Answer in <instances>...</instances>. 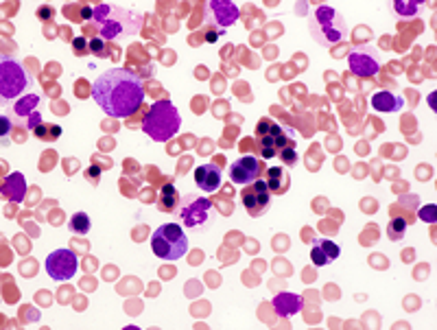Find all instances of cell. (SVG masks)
<instances>
[{"label":"cell","instance_id":"6da1fadb","mask_svg":"<svg viewBox=\"0 0 437 330\" xmlns=\"http://www.w3.org/2000/svg\"><path fill=\"white\" fill-rule=\"evenodd\" d=\"M92 99L107 116L125 118L143 105L145 87L136 73L127 68H112L95 81Z\"/></svg>","mask_w":437,"mask_h":330},{"label":"cell","instance_id":"7a4b0ae2","mask_svg":"<svg viewBox=\"0 0 437 330\" xmlns=\"http://www.w3.org/2000/svg\"><path fill=\"white\" fill-rule=\"evenodd\" d=\"M95 18L97 27H99V35L103 39H127L133 37L138 31H140L143 25V16L133 11V9H125L121 5H97L95 7Z\"/></svg>","mask_w":437,"mask_h":330},{"label":"cell","instance_id":"3957f363","mask_svg":"<svg viewBox=\"0 0 437 330\" xmlns=\"http://www.w3.org/2000/svg\"><path fill=\"white\" fill-rule=\"evenodd\" d=\"M181 125V116L171 101H155L143 121V131L155 142H169Z\"/></svg>","mask_w":437,"mask_h":330},{"label":"cell","instance_id":"277c9868","mask_svg":"<svg viewBox=\"0 0 437 330\" xmlns=\"http://www.w3.org/2000/svg\"><path fill=\"white\" fill-rule=\"evenodd\" d=\"M309 25H311V35L319 44H324V47H330V44H337L341 39H348V33H350L343 16L328 5L317 7L311 13Z\"/></svg>","mask_w":437,"mask_h":330},{"label":"cell","instance_id":"5b68a950","mask_svg":"<svg viewBox=\"0 0 437 330\" xmlns=\"http://www.w3.org/2000/svg\"><path fill=\"white\" fill-rule=\"evenodd\" d=\"M151 250L157 258L169 262L184 258V254L188 252V238L184 234V228L179 224L160 226L151 236Z\"/></svg>","mask_w":437,"mask_h":330},{"label":"cell","instance_id":"8992f818","mask_svg":"<svg viewBox=\"0 0 437 330\" xmlns=\"http://www.w3.org/2000/svg\"><path fill=\"white\" fill-rule=\"evenodd\" d=\"M293 140L291 129H285L271 118H263L256 127V142H258V153L263 160L275 158Z\"/></svg>","mask_w":437,"mask_h":330},{"label":"cell","instance_id":"52a82bcc","mask_svg":"<svg viewBox=\"0 0 437 330\" xmlns=\"http://www.w3.org/2000/svg\"><path fill=\"white\" fill-rule=\"evenodd\" d=\"M210 210H212L210 200H205V197L195 195V192H188V195H184V200L179 202L177 214L186 228H203L210 219Z\"/></svg>","mask_w":437,"mask_h":330},{"label":"cell","instance_id":"ba28073f","mask_svg":"<svg viewBox=\"0 0 437 330\" xmlns=\"http://www.w3.org/2000/svg\"><path fill=\"white\" fill-rule=\"evenodd\" d=\"M348 68L352 75L363 77V79L376 77L381 71V57L376 49L370 47V44H361V47L352 49L348 55Z\"/></svg>","mask_w":437,"mask_h":330},{"label":"cell","instance_id":"9c48e42d","mask_svg":"<svg viewBox=\"0 0 437 330\" xmlns=\"http://www.w3.org/2000/svg\"><path fill=\"white\" fill-rule=\"evenodd\" d=\"M27 83L29 77L25 68L13 59H3V63H0V94H3V99L20 97Z\"/></svg>","mask_w":437,"mask_h":330},{"label":"cell","instance_id":"30bf717a","mask_svg":"<svg viewBox=\"0 0 437 330\" xmlns=\"http://www.w3.org/2000/svg\"><path fill=\"white\" fill-rule=\"evenodd\" d=\"M239 20V7L229 0H212L205 5V27L208 29H219L223 33L227 27H232Z\"/></svg>","mask_w":437,"mask_h":330},{"label":"cell","instance_id":"8fae6325","mask_svg":"<svg viewBox=\"0 0 437 330\" xmlns=\"http://www.w3.org/2000/svg\"><path fill=\"white\" fill-rule=\"evenodd\" d=\"M77 267H79V260L71 250H55L46 258V271L57 282L71 280L77 274Z\"/></svg>","mask_w":437,"mask_h":330},{"label":"cell","instance_id":"7c38bea8","mask_svg":"<svg viewBox=\"0 0 437 330\" xmlns=\"http://www.w3.org/2000/svg\"><path fill=\"white\" fill-rule=\"evenodd\" d=\"M241 200H243V206H245L249 216L265 214L269 210V206H271V192L267 188V182L258 180L254 184L245 186L243 192H241Z\"/></svg>","mask_w":437,"mask_h":330},{"label":"cell","instance_id":"4fadbf2b","mask_svg":"<svg viewBox=\"0 0 437 330\" xmlns=\"http://www.w3.org/2000/svg\"><path fill=\"white\" fill-rule=\"evenodd\" d=\"M267 166L261 158H254V156H245L241 160H237L232 166H229V180L234 184H243V186H249L258 180H263Z\"/></svg>","mask_w":437,"mask_h":330},{"label":"cell","instance_id":"5bb4252c","mask_svg":"<svg viewBox=\"0 0 437 330\" xmlns=\"http://www.w3.org/2000/svg\"><path fill=\"white\" fill-rule=\"evenodd\" d=\"M341 250L330 238H315L311 243V262L315 267H328L339 258Z\"/></svg>","mask_w":437,"mask_h":330},{"label":"cell","instance_id":"9a60e30c","mask_svg":"<svg viewBox=\"0 0 437 330\" xmlns=\"http://www.w3.org/2000/svg\"><path fill=\"white\" fill-rule=\"evenodd\" d=\"M195 184L203 190V192H215L221 186V171L217 164H201L195 169Z\"/></svg>","mask_w":437,"mask_h":330},{"label":"cell","instance_id":"2e32d148","mask_svg":"<svg viewBox=\"0 0 437 330\" xmlns=\"http://www.w3.org/2000/svg\"><path fill=\"white\" fill-rule=\"evenodd\" d=\"M265 182L271 195H285L291 186V178H289V171L287 166H267L265 171Z\"/></svg>","mask_w":437,"mask_h":330},{"label":"cell","instance_id":"e0dca14e","mask_svg":"<svg viewBox=\"0 0 437 330\" xmlns=\"http://www.w3.org/2000/svg\"><path fill=\"white\" fill-rule=\"evenodd\" d=\"M304 300L295 293H278L273 298V309L278 313V317H293L302 311Z\"/></svg>","mask_w":437,"mask_h":330},{"label":"cell","instance_id":"ac0fdd59","mask_svg":"<svg viewBox=\"0 0 437 330\" xmlns=\"http://www.w3.org/2000/svg\"><path fill=\"white\" fill-rule=\"evenodd\" d=\"M372 107L376 109V112H383V114H392V112H400L405 101L400 97H396L394 92H389V90H378L372 94L370 99Z\"/></svg>","mask_w":437,"mask_h":330},{"label":"cell","instance_id":"d6986e66","mask_svg":"<svg viewBox=\"0 0 437 330\" xmlns=\"http://www.w3.org/2000/svg\"><path fill=\"white\" fill-rule=\"evenodd\" d=\"M27 195V182L22 173H11L3 182V197L9 202H22Z\"/></svg>","mask_w":437,"mask_h":330},{"label":"cell","instance_id":"ffe728a7","mask_svg":"<svg viewBox=\"0 0 437 330\" xmlns=\"http://www.w3.org/2000/svg\"><path fill=\"white\" fill-rule=\"evenodd\" d=\"M179 202H181V197L177 192V188L173 184H164L162 190H160L157 208L162 210V212H177L179 210Z\"/></svg>","mask_w":437,"mask_h":330},{"label":"cell","instance_id":"44dd1931","mask_svg":"<svg viewBox=\"0 0 437 330\" xmlns=\"http://www.w3.org/2000/svg\"><path fill=\"white\" fill-rule=\"evenodd\" d=\"M40 105V97L37 94H29V97H22L16 103V114L20 118H29L31 114H35V107Z\"/></svg>","mask_w":437,"mask_h":330},{"label":"cell","instance_id":"7402d4cb","mask_svg":"<svg viewBox=\"0 0 437 330\" xmlns=\"http://www.w3.org/2000/svg\"><path fill=\"white\" fill-rule=\"evenodd\" d=\"M90 228H92V221H90V216H88L85 212H77V214H73V219H71V221H68V230H71L73 234H79V236L88 234Z\"/></svg>","mask_w":437,"mask_h":330},{"label":"cell","instance_id":"603a6c76","mask_svg":"<svg viewBox=\"0 0 437 330\" xmlns=\"http://www.w3.org/2000/svg\"><path fill=\"white\" fill-rule=\"evenodd\" d=\"M33 134H35V138H40V140H46V142H53V140H57L59 138V134H61V129L57 127V125H40V127H35L33 129Z\"/></svg>","mask_w":437,"mask_h":330},{"label":"cell","instance_id":"cb8c5ba5","mask_svg":"<svg viewBox=\"0 0 437 330\" xmlns=\"http://www.w3.org/2000/svg\"><path fill=\"white\" fill-rule=\"evenodd\" d=\"M405 234H407V221H405V219H400V216L392 219L389 226H387V236L392 238V240H402Z\"/></svg>","mask_w":437,"mask_h":330},{"label":"cell","instance_id":"d4e9b609","mask_svg":"<svg viewBox=\"0 0 437 330\" xmlns=\"http://www.w3.org/2000/svg\"><path fill=\"white\" fill-rule=\"evenodd\" d=\"M278 158L282 160V164H285V166H293V164H297V160H300V153H297L295 138H293V140H291L285 149H280Z\"/></svg>","mask_w":437,"mask_h":330},{"label":"cell","instance_id":"484cf974","mask_svg":"<svg viewBox=\"0 0 437 330\" xmlns=\"http://www.w3.org/2000/svg\"><path fill=\"white\" fill-rule=\"evenodd\" d=\"M90 53H95L97 57H107V47L103 37H95L90 42Z\"/></svg>","mask_w":437,"mask_h":330},{"label":"cell","instance_id":"4316f807","mask_svg":"<svg viewBox=\"0 0 437 330\" xmlns=\"http://www.w3.org/2000/svg\"><path fill=\"white\" fill-rule=\"evenodd\" d=\"M85 37H75V42H73V49H75V53L77 55H85L88 51H90V47H85Z\"/></svg>","mask_w":437,"mask_h":330},{"label":"cell","instance_id":"83f0119b","mask_svg":"<svg viewBox=\"0 0 437 330\" xmlns=\"http://www.w3.org/2000/svg\"><path fill=\"white\" fill-rule=\"evenodd\" d=\"M85 178H88L92 184H99V180H101V169H99V166L88 169V171H85Z\"/></svg>","mask_w":437,"mask_h":330},{"label":"cell","instance_id":"f1b7e54d","mask_svg":"<svg viewBox=\"0 0 437 330\" xmlns=\"http://www.w3.org/2000/svg\"><path fill=\"white\" fill-rule=\"evenodd\" d=\"M42 125V116L35 112V114H31L29 118H27V127H29V131H33L35 127H40Z\"/></svg>","mask_w":437,"mask_h":330},{"label":"cell","instance_id":"f546056e","mask_svg":"<svg viewBox=\"0 0 437 330\" xmlns=\"http://www.w3.org/2000/svg\"><path fill=\"white\" fill-rule=\"evenodd\" d=\"M422 221H426V224H433V221H435V206L422 210Z\"/></svg>","mask_w":437,"mask_h":330},{"label":"cell","instance_id":"4dcf8cb0","mask_svg":"<svg viewBox=\"0 0 437 330\" xmlns=\"http://www.w3.org/2000/svg\"><path fill=\"white\" fill-rule=\"evenodd\" d=\"M37 16H40V18H51L53 11H51V7H42V9L37 11Z\"/></svg>","mask_w":437,"mask_h":330}]
</instances>
